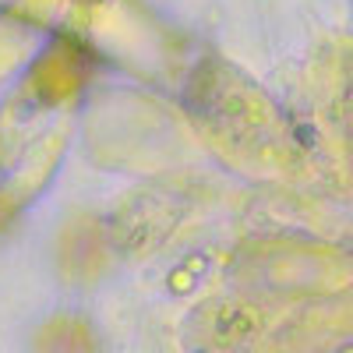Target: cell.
Segmentation results:
<instances>
[{
  "label": "cell",
  "mask_w": 353,
  "mask_h": 353,
  "mask_svg": "<svg viewBox=\"0 0 353 353\" xmlns=\"http://www.w3.org/2000/svg\"><path fill=\"white\" fill-rule=\"evenodd\" d=\"M88 61L78 46L57 43L53 50L43 53V61L32 68V78H28V88L39 96V103H61L71 92H78L85 81Z\"/></svg>",
  "instance_id": "obj_1"
},
{
  "label": "cell",
  "mask_w": 353,
  "mask_h": 353,
  "mask_svg": "<svg viewBox=\"0 0 353 353\" xmlns=\"http://www.w3.org/2000/svg\"><path fill=\"white\" fill-rule=\"evenodd\" d=\"M81 4H96V0H81Z\"/></svg>",
  "instance_id": "obj_2"
}]
</instances>
